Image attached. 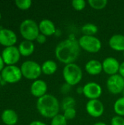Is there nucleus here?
<instances>
[{
    "instance_id": "nucleus-1",
    "label": "nucleus",
    "mask_w": 124,
    "mask_h": 125,
    "mask_svg": "<svg viewBox=\"0 0 124 125\" xmlns=\"http://www.w3.org/2000/svg\"><path fill=\"white\" fill-rule=\"evenodd\" d=\"M80 49L78 40L73 34H71L69 38L64 40L56 45L55 56L61 63L66 65L72 64L78 59Z\"/></svg>"
},
{
    "instance_id": "nucleus-2",
    "label": "nucleus",
    "mask_w": 124,
    "mask_h": 125,
    "mask_svg": "<svg viewBox=\"0 0 124 125\" xmlns=\"http://www.w3.org/2000/svg\"><path fill=\"white\" fill-rule=\"evenodd\" d=\"M37 109L43 117L53 119L58 114L60 110L59 102L55 96L47 94L37 100Z\"/></svg>"
},
{
    "instance_id": "nucleus-3",
    "label": "nucleus",
    "mask_w": 124,
    "mask_h": 125,
    "mask_svg": "<svg viewBox=\"0 0 124 125\" xmlns=\"http://www.w3.org/2000/svg\"><path fill=\"white\" fill-rule=\"evenodd\" d=\"M62 75L65 83L73 86L78 84L83 79V71L77 64H69L64 66Z\"/></svg>"
},
{
    "instance_id": "nucleus-4",
    "label": "nucleus",
    "mask_w": 124,
    "mask_h": 125,
    "mask_svg": "<svg viewBox=\"0 0 124 125\" xmlns=\"http://www.w3.org/2000/svg\"><path fill=\"white\" fill-rule=\"evenodd\" d=\"M20 33L25 40H36L39 33V25L31 19L24 20L20 25Z\"/></svg>"
},
{
    "instance_id": "nucleus-5",
    "label": "nucleus",
    "mask_w": 124,
    "mask_h": 125,
    "mask_svg": "<svg viewBox=\"0 0 124 125\" xmlns=\"http://www.w3.org/2000/svg\"><path fill=\"white\" fill-rule=\"evenodd\" d=\"M80 48L91 53H96L102 48V42L95 36L83 35L78 40Z\"/></svg>"
},
{
    "instance_id": "nucleus-6",
    "label": "nucleus",
    "mask_w": 124,
    "mask_h": 125,
    "mask_svg": "<svg viewBox=\"0 0 124 125\" xmlns=\"http://www.w3.org/2000/svg\"><path fill=\"white\" fill-rule=\"evenodd\" d=\"M20 70L24 78L29 80H37L42 74V67L34 61H26L21 64Z\"/></svg>"
},
{
    "instance_id": "nucleus-7",
    "label": "nucleus",
    "mask_w": 124,
    "mask_h": 125,
    "mask_svg": "<svg viewBox=\"0 0 124 125\" xmlns=\"http://www.w3.org/2000/svg\"><path fill=\"white\" fill-rule=\"evenodd\" d=\"M1 75L3 81L9 83H15L19 82L23 76L20 68L15 65L4 67L1 71Z\"/></svg>"
},
{
    "instance_id": "nucleus-8",
    "label": "nucleus",
    "mask_w": 124,
    "mask_h": 125,
    "mask_svg": "<svg viewBox=\"0 0 124 125\" xmlns=\"http://www.w3.org/2000/svg\"><path fill=\"white\" fill-rule=\"evenodd\" d=\"M106 84L108 91L113 94H118L124 91V78L119 74L110 76Z\"/></svg>"
},
{
    "instance_id": "nucleus-9",
    "label": "nucleus",
    "mask_w": 124,
    "mask_h": 125,
    "mask_svg": "<svg viewBox=\"0 0 124 125\" xmlns=\"http://www.w3.org/2000/svg\"><path fill=\"white\" fill-rule=\"evenodd\" d=\"M83 95L90 100H98L102 94V86L96 82L90 81L86 83L83 86Z\"/></svg>"
},
{
    "instance_id": "nucleus-10",
    "label": "nucleus",
    "mask_w": 124,
    "mask_h": 125,
    "mask_svg": "<svg viewBox=\"0 0 124 125\" xmlns=\"http://www.w3.org/2000/svg\"><path fill=\"white\" fill-rule=\"evenodd\" d=\"M1 57L4 62L7 66L14 65L20 59V53L19 52L18 48L15 46H10L5 48L1 53Z\"/></svg>"
},
{
    "instance_id": "nucleus-11",
    "label": "nucleus",
    "mask_w": 124,
    "mask_h": 125,
    "mask_svg": "<svg viewBox=\"0 0 124 125\" xmlns=\"http://www.w3.org/2000/svg\"><path fill=\"white\" fill-rule=\"evenodd\" d=\"M86 112L94 118H99L102 116L105 111L103 103L99 100H90L86 105Z\"/></svg>"
},
{
    "instance_id": "nucleus-12",
    "label": "nucleus",
    "mask_w": 124,
    "mask_h": 125,
    "mask_svg": "<svg viewBox=\"0 0 124 125\" xmlns=\"http://www.w3.org/2000/svg\"><path fill=\"white\" fill-rule=\"evenodd\" d=\"M120 67V63L115 57L109 56L104 59L102 62L103 72L110 76L118 74Z\"/></svg>"
},
{
    "instance_id": "nucleus-13",
    "label": "nucleus",
    "mask_w": 124,
    "mask_h": 125,
    "mask_svg": "<svg viewBox=\"0 0 124 125\" xmlns=\"http://www.w3.org/2000/svg\"><path fill=\"white\" fill-rule=\"evenodd\" d=\"M17 42V35L15 33L8 29H0V44L3 46H14Z\"/></svg>"
},
{
    "instance_id": "nucleus-14",
    "label": "nucleus",
    "mask_w": 124,
    "mask_h": 125,
    "mask_svg": "<svg viewBox=\"0 0 124 125\" xmlns=\"http://www.w3.org/2000/svg\"><path fill=\"white\" fill-rule=\"evenodd\" d=\"M47 91H48V85L46 82L44 81L43 80L37 79L34 81L31 85V88H30L31 94L34 97H37L38 99L47 94Z\"/></svg>"
},
{
    "instance_id": "nucleus-15",
    "label": "nucleus",
    "mask_w": 124,
    "mask_h": 125,
    "mask_svg": "<svg viewBox=\"0 0 124 125\" xmlns=\"http://www.w3.org/2000/svg\"><path fill=\"white\" fill-rule=\"evenodd\" d=\"M39 29L40 34L46 37H50L56 34V28L54 23L48 19H44L39 23Z\"/></svg>"
},
{
    "instance_id": "nucleus-16",
    "label": "nucleus",
    "mask_w": 124,
    "mask_h": 125,
    "mask_svg": "<svg viewBox=\"0 0 124 125\" xmlns=\"http://www.w3.org/2000/svg\"><path fill=\"white\" fill-rule=\"evenodd\" d=\"M109 46L115 51H124V35L121 34H113L109 40Z\"/></svg>"
},
{
    "instance_id": "nucleus-17",
    "label": "nucleus",
    "mask_w": 124,
    "mask_h": 125,
    "mask_svg": "<svg viewBox=\"0 0 124 125\" xmlns=\"http://www.w3.org/2000/svg\"><path fill=\"white\" fill-rule=\"evenodd\" d=\"M85 70L91 75H98L102 71V63L96 59L89 60L85 65Z\"/></svg>"
},
{
    "instance_id": "nucleus-18",
    "label": "nucleus",
    "mask_w": 124,
    "mask_h": 125,
    "mask_svg": "<svg viewBox=\"0 0 124 125\" xmlns=\"http://www.w3.org/2000/svg\"><path fill=\"white\" fill-rule=\"evenodd\" d=\"M1 120L6 125H15L18 120V114L12 109H6L1 114Z\"/></svg>"
},
{
    "instance_id": "nucleus-19",
    "label": "nucleus",
    "mask_w": 124,
    "mask_h": 125,
    "mask_svg": "<svg viewBox=\"0 0 124 125\" xmlns=\"http://www.w3.org/2000/svg\"><path fill=\"white\" fill-rule=\"evenodd\" d=\"M18 50L21 56H29L34 51V45L33 42L24 40L20 43L18 46Z\"/></svg>"
},
{
    "instance_id": "nucleus-20",
    "label": "nucleus",
    "mask_w": 124,
    "mask_h": 125,
    "mask_svg": "<svg viewBox=\"0 0 124 125\" xmlns=\"http://www.w3.org/2000/svg\"><path fill=\"white\" fill-rule=\"evenodd\" d=\"M41 67L42 73L47 75H51L57 71L58 65L56 62L53 60H47L42 63Z\"/></svg>"
},
{
    "instance_id": "nucleus-21",
    "label": "nucleus",
    "mask_w": 124,
    "mask_h": 125,
    "mask_svg": "<svg viewBox=\"0 0 124 125\" xmlns=\"http://www.w3.org/2000/svg\"><path fill=\"white\" fill-rule=\"evenodd\" d=\"M98 27L92 23H87L81 27V31L86 36H94L98 32Z\"/></svg>"
},
{
    "instance_id": "nucleus-22",
    "label": "nucleus",
    "mask_w": 124,
    "mask_h": 125,
    "mask_svg": "<svg viewBox=\"0 0 124 125\" xmlns=\"http://www.w3.org/2000/svg\"><path fill=\"white\" fill-rule=\"evenodd\" d=\"M113 109L117 116H124V97L118 98L114 103Z\"/></svg>"
},
{
    "instance_id": "nucleus-23",
    "label": "nucleus",
    "mask_w": 124,
    "mask_h": 125,
    "mask_svg": "<svg viewBox=\"0 0 124 125\" xmlns=\"http://www.w3.org/2000/svg\"><path fill=\"white\" fill-rule=\"evenodd\" d=\"M89 6L94 10H102L106 7L108 1L107 0H88Z\"/></svg>"
},
{
    "instance_id": "nucleus-24",
    "label": "nucleus",
    "mask_w": 124,
    "mask_h": 125,
    "mask_svg": "<svg viewBox=\"0 0 124 125\" xmlns=\"http://www.w3.org/2000/svg\"><path fill=\"white\" fill-rule=\"evenodd\" d=\"M76 105V101L72 97H66L63 99L61 102V108L63 111H65L69 108H75Z\"/></svg>"
},
{
    "instance_id": "nucleus-25",
    "label": "nucleus",
    "mask_w": 124,
    "mask_h": 125,
    "mask_svg": "<svg viewBox=\"0 0 124 125\" xmlns=\"http://www.w3.org/2000/svg\"><path fill=\"white\" fill-rule=\"evenodd\" d=\"M50 125H67V120L63 114H58L51 119Z\"/></svg>"
},
{
    "instance_id": "nucleus-26",
    "label": "nucleus",
    "mask_w": 124,
    "mask_h": 125,
    "mask_svg": "<svg viewBox=\"0 0 124 125\" xmlns=\"http://www.w3.org/2000/svg\"><path fill=\"white\" fill-rule=\"evenodd\" d=\"M15 5L22 10H26L31 6L32 1L31 0H16Z\"/></svg>"
},
{
    "instance_id": "nucleus-27",
    "label": "nucleus",
    "mask_w": 124,
    "mask_h": 125,
    "mask_svg": "<svg viewBox=\"0 0 124 125\" xmlns=\"http://www.w3.org/2000/svg\"><path fill=\"white\" fill-rule=\"evenodd\" d=\"M72 7L77 11H81L85 9L86 6V1L85 0H73L72 1Z\"/></svg>"
},
{
    "instance_id": "nucleus-28",
    "label": "nucleus",
    "mask_w": 124,
    "mask_h": 125,
    "mask_svg": "<svg viewBox=\"0 0 124 125\" xmlns=\"http://www.w3.org/2000/svg\"><path fill=\"white\" fill-rule=\"evenodd\" d=\"M64 116L65 117V119L67 120H72L74 119L77 115V111L76 109L75 108H69L67 109L65 111H64V114H63Z\"/></svg>"
},
{
    "instance_id": "nucleus-29",
    "label": "nucleus",
    "mask_w": 124,
    "mask_h": 125,
    "mask_svg": "<svg viewBox=\"0 0 124 125\" xmlns=\"http://www.w3.org/2000/svg\"><path fill=\"white\" fill-rule=\"evenodd\" d=\"M111 125H124V118L123 116H115L112 118L111 122H110Z\"/></svg>"
},
{
    "instance_id": "nucleus-30",
    "label": "nucleus",
    "mask_w": 124,
    "mask_h": 125,
    "mask_svg": "<svg viewBox=\"0 0 124 125\" xmlns=\"http://www.w3.org/2000/svg\"><path fill=\"white\" fill-rule=\"evenodd\" d=\"M72 89V86L69 85L68 83H65L64 84L62 85L61 88V91L63 94H67L68 93L70 90Z\"/></svg>"
},
{
    "instance_id": "nucleus-31",
    "label": "nucleus",
    "mask_w": 124,
    "mask_h": 125,
    "mask_svg": "<svg viewBox=\"0 0 124 125\" xmlns=\"http://www.w3.org/2000/svg\"><path fill=\"white\" fill-rule=\"evenodd\" d=\"M46 40H47V37L42 34H39L36 39V41L39 44H44L46 42Z\"/></svg>"
},
{
    "instance_id": "nucleus-32",
    "label": "nucleus",
    "mask_w": 124,
    "mask_h": 125,
    "mask_svg": "<svg viewBox=\"0 0 124 125\" xmlns=\"http://www.w3.org/2000/svg\"><path fill=\"white\" fill-rule=\"evenodd\" d=\"M118 74L121 75L124 78V62L120 64V67H119V72Z\"/></svg>"
},
{
    "instance_id": "nucleus-33",
    "label": "nucleus",
    "mask_w": 124,
    "mask_h": 125,
    "mask_svg": "<svg viewBox=\"0 0 124 125\" xmlns=\"http://www.w3.org/2000/svg\"><path fill=\"white\" fill-rule=\"evenodd\" d=\"M29 125H47L45 123H44V122H41V121H33V122H31Z\"/></svg>"
},
{
    "instance_id": "nucleus-34",
    "label": "nucleus",
    "mask_w": 124,
    "mask_h": 125,
    "mask_svg": "<svg viewBox=\"0 0 124 125\" xmlns=\"http://www.w3.org/2000/svg\"><path fill=\"white\" fill-rule=\"evenodd\" d=\"M4 60L1 57V56H0V72H1L3 70V69L4 68Z\"/></svg>"
},
{
    "instance_id": "nucleus-35",
    "label": "nucleus",
    "mask_w": 124,
    "mask_h": 125,
    "mask_svg": "<svg viewBox=\"0 0 124 125\" xmlns=\"http://www.w3.org/2000/svg\"><path fill=\"white\" fill-rule=\"evenodd\" d=\"M83 89L82 86H79V87L77 88V92L79 94H83Z\"/></svg>"
},
{
    "instance_id": "nucleus-36",
    "label": "nucleus",
    "mask_w": 124,
    "mask_h": 125,
    "mask_svg": "<svg viewBox=\"0 0 124 125\" xmlns=\"http://www.w3.org/2000/svg\"><path fill=\"white\" fill-rule=\"evenodd\" d=\"M93 125H107L106 123L103 122H96L95 124H94Z\"/></svg>"
},
{
    "instance_id": "nucleus-37",
    "label": "nucleus",
    "mask_w": 124,
    "mask_h": 125,
    "mask_svg": "<svg viewBox=\"0 0 124 125\" xmlns=\"http://www.w3.org/2000/svg\"><path fill=\"white\" fill-rule=\"evenodd\" d=\"M1 79H2V78H1V75H0V83H1Z\"/></svg>"
},
{
    "instance_id": "nucleus-38",
    "label": "nucleus",
    "mask_w": 124,
    "mask_h": 125,
    "mask_svg": "<svg viewBox=\"0 0 124 125\" xmlns=\"http://www.w3.org/2000/svg\"><path fill=\"white\" fill-rule=\"evenodd\" d=\"M1 13H0V20H1Z\"/></svg>"
},
{
    "instance_id": "nucleus-39",
    "label": "nucleus",
    "mask_w": 124,
    "mask_h": 125,
    "mask_svg": "<svg viewBox=\"0 0 124 125\" xmlns=\"http://www.w3.org/2000/svg\"><path fill=\"white\" fill-rule=\"evenodd\" d=\"M123 56H124V51L123 52Z\"/></svg>"
},
{
    "instance_id": "nucleus-40",
    "label": "nucleus",
    "mask_w": 124,
    "mask_h": 125,
    "mask_svg": "<svg viewBox=\"0 0 124 125\" xmlns=\"http://www.w3.org/2000/svg\"><path fill=\"white\" fill-rule=\"evenodd\" d=\"M123 93H124V92H123Z\"/></svg>"
}]
</instances>
